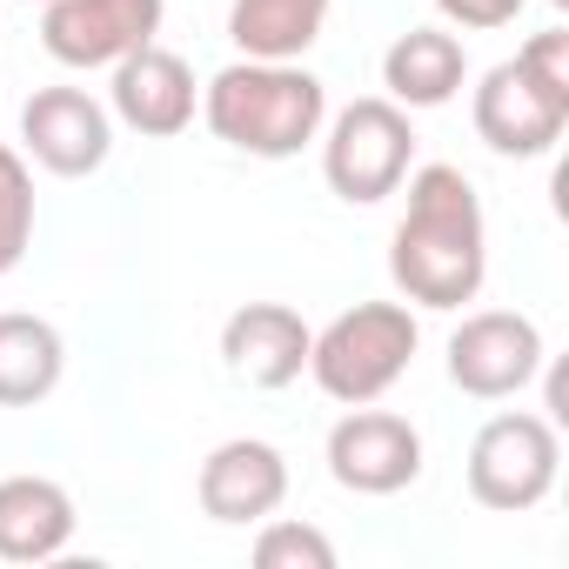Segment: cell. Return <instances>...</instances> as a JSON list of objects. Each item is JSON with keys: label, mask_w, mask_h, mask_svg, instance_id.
Instances as JSON below:
<instances>
[{"label": "cell", "mask_w": 569, "mask_h": 569, "mask_svg": "<svg viewBox=\"0 0 569 569\" xmlns=\"http://www.w3.org/2000/svg\"><path fill=\"white\" fill-rule=\"evenodd\" d=\"M489 274V228L476 181L449 161L409 168V208L389 234V281L416 309H462L482 296Z\"/></svg>", "instance_id": "cell-1"}, {"label": "cell", "mask_w": 569, "mask_h": 569, "mask_svg": "<svg viewBox=\"0 0 569 569\" xmlns=\"http://www.w3.org/2000/svg\"><path fill=\"white\" fill-rule=\"evenodd\" d=\"M201 121L214 141L254 154V161H289L302 154L329 121V88L302 61H234L201 88Z\"/></svg>", "instance_id": "cell-2"}, {"label": "cell", "mask_w": 569, "mask_h": 569, "mask_svg": "<svg viewBox=\"0 0 569 569\" xmlns=\"http://www.w3.org/2000/svg\"><path fill=\"white\" fill-rule=\"evenodd\" d=\"M476 134L496 154L536 161L562 141L569 128V34L549 28L516 48V61H496L476 88Z\"/></svg>", "instance_id": "cell-3"}, {"label": "cell", "mask_w": 569, "mask_h": 569, "mask_svg": "<svg viewBox=\"0 0 569 569\" xmlns=\"http://www.w3.org/2000/svg\"><path fill=\"white\" fill-rule=\"evenodd\" d=\"M416 342H422V329H416L409 302H356L309 342V376L342 409L382 402L409 376Z\"/></svg>", "instance_id": "cell-4"}, {"label": "cell", "mask_w": 569, "mask_h": 569, "mask_svg": "<svg viewBox=\"0 0 569 569\" xmlns=\"http://www.w3.org/2000/svg\"><path fill=\"white\" fill-rule=\"evenodd\" d=\"M322 141V174L329 188L349 201V208H376L389 201L409 168H416V128H409V108H396L389 94H369V101H349Z\"/></svg>", "instance_id": "cell-5"}, {"label": "cell", "mask_w": 569, "mask_h": 569, "mask_svg": "<svg viewBox=\"0 0 569 569\" xmlns=\"http://www.w3.org/2000/svg\"><path fill=\"white\" fill-rule=\"evenodd\" d=\"M556 469H562V436L549 416H529V409L489 416L469 442V496L496 516L536 509L556 489Z\"/></svg>", "instance_id": "cell-6"}, {"label": "cell", "mask_w": 569, "mask_h": 569, "mask_svg": "<svg viewBox=\"0 0 569 569\" xmlns=\"http://www.w3.org/2000/svg\"><path fill=\"white\" fill-rule=\"evenodd\" d=\"M549 349L542 329L516 309H476L462 316V329L449 336V382L476 402H509L542 376Z\"/></svg>", "instance_id": "cell-7"}, {"label": "cell", "mask_w": 569, "mask_h": 569, "mask_svg": "<svg viewBox=\"0 0 569 569\" xmlns=\"http://www.w3.org/2000/svg\"><path fill=\"white\" fill-rule=\"evenodd\" d=\"M329 476L349 496H402L422 476V436H416V422L396 416V409L356 402L329 429Z\"/></svg>", "instance_id": "cell-8"}, {"label": "cell", "mask_w": 569, "mask_h": 569, "mask_svg": "<svg viewBox=\"0 0 569 569\" xmlns=\"http://www.w3.org/2000/svg\"><path fill=\"white\" fill-rule=\"evenodd\" d=\"M161 34V0H41V48L61 68H114Z\"/></svg>", "instance_id": "cell-9"}, {"label": "cell", "mask_w": 569, "mask_h": 569, "mask_svg": "<svg viewBox=\"0 0 569 569\" xmlns=\"http://www.w3.org/2000/svg\"><path fill=\"white\" fill-rule=\"evenodd\" d=\"M21 141L48 174L81 181L114 154V114L88 88H34L21 108Z\"/></svg>", "instance_id": "cell-10"}, {"label": "cell", "mask_w": 569, "mask_h": 569, "mask_svg": "<svg viewBox=\"0 0 569 569\" xmlns=\"http://www.w3.org/2000/svg\"><path fill=\"white\" fill-rule=\"evenodd\" d=\"M194 496H201V516L208 522H228V529H248L261 516H274L289 502V456L261 436H234L221 449H208L201 476H194Z\"/></svg>", "instance_id": "cell-11"}, {"label": "cell", "mask_w": 569, "mask_h": 569, "mask_svg": "<svg viewBox=\"0 0 569 569\" xmlns=\"http://www.w3.org/2000/svg\"><path fill=\"white\" fill-rule=\"evenodd\" d=\"M309 342H316V329L289 302H248V309H234L221 322V362L248 389H289V382H302Z\"/></svg>", "instance_id": "cell-12"}, {"label": "cell", "mask_w": 569, "mask_h": 569, "mask_svg": "<svg viewBox=\"0 0 569 569\" xmlns=\"http://www.w3.org/2000/svg\"><path fill=\"white\" fill-rule=\"evenodd\" d=\"M201 108V88H194V68L168 48H134L128 61H114V121H128L134 134L148 141H174L188 134Z\"/></svg>", "instance_id": "cell-13"}, {"label": "cell", "mask_w": 569, "mask_h": 569, "mask_svg": "<svg viewBox=\"0 0 569 569\" xmlns=\"http://www.w3.org/2000/svg\"><path fill=\"white\" fill-rule=\"evenodd\" d=\"M74 542V496L54 476H0V562H54Z\"/></svg>", "instance_id": "cell-14"}, {"label": "cell", "mask_w": 569, "mask_h": 569, "mask_svg": "<svg viewBox=\"0 0 569 569\" xmlns=\"http://www.w3.org/2000/svg\"><path fill=\"white\" fill-rule=\"evenodd\" d=\"M462 81H469V54L442 28H409L382 54V88L396 108H442L462 94Z\"/></svg>", "instance_id": "cell-15"}, {"label": "cell", "mask_w": 569, "mask_h": 569, "mask_svg": "<svg viewBox=\"0 0 569 569\" xmlns=\"http://www.w3.org/2000/svg\"><path fill=\"white\" fill-rule=\"evenodd\" d=\"M68 376V342L48 316H0V409H34L61 389Z\"/></svg>", "instance_id": "cell-16"}, {"label": "cell", "mask_w": 569, "mask_h": 569, "mask_svg": "<svg viewBox=\"0 0 569 569\" xmlns=\"http://www.w3.org/2000/svg\"><path fill=\"white\" fill-rule=\"evenodd\" d=\"M336 0H234L228 8V41L248 61H302L322 28H329Z\"/></svg>", "instance_id": "cell-17"}, {"label": "cell", "mask_w": 569, "mask_h": 569, "mask_svg": "<svg viewBox=\"0 0 569 569\" xmlns=\"http://www.w3.org/2000/svg\"><path fill=\"white\" fill-rule=\"evenodd\" d=\"M34 241V174L28 161L0 141V274H14Z\"/></svg>", "instance_id": "cell-18"}, {"label": "cell", "mask_w": 569, "mask_h": 569, "mask_svg": "<svg viewBox=\"0 0 569 569\" xmlns=\"http://www.w3.org/2000/svg\"><path fill=\"white\" fill-rule=\"evenodd\" d=\"M254 562L261 569H336V542L316 522H274V516H261Z\"/></svg>", "instance_id": "cell-19"}, {"label": "cell", "mask_w": 569, "mask_h": 569, "mask_svg": "<svg viewBox=\"0 0 569 569\" xmlns=\"http://www.w3.org/2000/svg\"><path fill=\"white\" fill-rule=\"evenodd\" d=\"M436 8H442V21H456L469 34H496L522 14V0H436Z\"/></svg>", "instance_id": "cell-20"}, {"label": "cell", "mask_w": 569, "mask_h": 569, "mask_svg": "<svg viewBox=\"0 0 569 569\" xmlns=\"http://www.w3.org/2000/svg\"><path fill=\"white\" fill-rule=\"evenodd\" d=\"M549 8H569V0H549Z\"/></svg>", "instance_id": "cell-21"}]
</instances>
